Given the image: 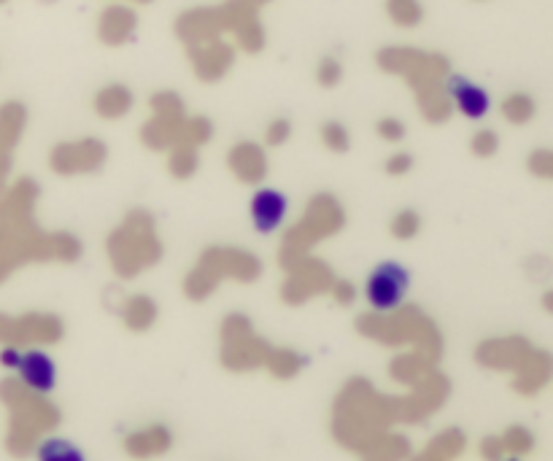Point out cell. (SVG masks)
I'll return each instance as SVG.
<instances>
[{
    "label": "cell",
    "mask_w": 553,
    "mask_h": 461,
    "mask_svg": "<svg viewBox=\"0 0 553 461\" xmlns=\"http://www.w3.org/2000/svg\"><path fill=\"white\" fill-rule=\"evenodd\" d=\"M411 286V275L397 262H384L378 265L367 278V302L373 305L375 311H394Z\"/></svg>",
    "instance_id": "obj_1"
},
{
    "label": "cell",
    "mask_w": 553,
    "mask_h": 461,
    "mask_svg": "<svg viewBox=\"0 0 553 461\" xmlns=\"http://www.w3.org/2000/svg\"><path fill=\"white\" fill-rule=\"evenodd\" d=\"M286 211H289V200L278 189H259L257 195L251 197V222L262 235L276 232L284 224Z\"/></svg>",
    "instance_id": "obj_2"
},
{
    "label": "cell",
    "mask_w": 553,
    "mask_h": 461,
    "mask_svg": "<svg viewBox=\"0 0 553 461\" xmlns=\"http://www.w3.org/2000/svg\"><path fill=\"white\" fill-rule=\"evenodd\" d=\"M17 370L27 389L38 391V394H49L57 386V364L46 351H27V354H22Z\"/></svg>",
    "instance_id": "obj_3"
},
{
    "label": "cell",
    "mask_w": 553,
    "mask_h": 461,
    "mask_svg": "<svg viewBox=\"0 0 553 461\" xmlns=\"http://www.w3.org/2000/svg\"><path fill=\"white\" fill-rule=\"evenodd\" d=\"M451 98H454L456 108L462 111L464 116H470V119H483V116L489 114V92L473 81L462 79V76H454L451 79Z\"/></svg>",
    "instance_id": "obj_4"
},
{
    "label": "cell",
    "mask_w": 553,
    "mask_h": 461,
    "mask_svg": "<svg viewBox=\"0 0 553 461\" xmlns=\"http://www.w3.org/2000/svg\"><path fill=\"white\" fill-rule=\"evenodd\" d=\"M38 461H87L84 453L63 437H52L38 448Z\"/></svg>",
    "instance_id": "obj_5"
},
{
    "label": "cell",
    "mask_w": 553,
    "mask_h": 461,
    "mask_svg": "<svg viewBox=\"0 0 553 461\" xmlns=\"http://www.w3.org/2000/svg\"><path fill=\"white\" fill-rule=\"evenodd\" d=\"M19 359H22V354H19L17 348H3V351H0V364L9 367V370H17Z\"/></svg>",
    "instance_id": "obj_6"
},
{
    "label": "cell",
    "mask_w": 553,
    "mask_h": 461,
    "mask_svg": "<svg viewBox=\"0 0 553 461\" xmlns=\"http://www.w3.org/2000/svg\"><path fill=\"white\" fill-rule=\"evenodd\" d=\"M510 461H518V459H510Z\"/></svg>",
    "instance_id": "obj_7"
}]
</instances>
